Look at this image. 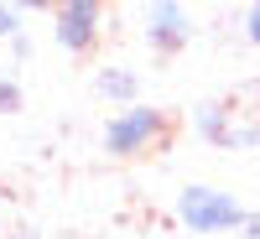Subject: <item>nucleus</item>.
<instances>
[{"mask_svg":"<svg viewBox=\"0 0 260 239\" xmlns=\"http://www.w3.org/2000/svg\"><path fill=\"white\" fill-rule=\"evenodd\" d=\"M245 203L234 198V192H224V187H208V182H187L182 192H177V224L187 229V234H198V239H208V234H234L245 224Z\"/></svg>","mask_w":260,"mask_h":239,"instance_id":"1","label":"nucleus"},{"mask_svg":"<svg viewBox=\"0 0 260 239\" xmlns=\"http://www.w3.org/2000/svg\"><path fill=\"white\" fill-rule=\"evenodd\" d=\"M167 141V115L156 110V104H141V99H130L120 104V110L104 120V151L120 161L130 156H146L151 146H161Z\"/></svg>","mask_w":260,"mask_h":239,"instance_id":"2","label":"nucleus"},{"mask_svg":"<svg viewBox=\"0 0 260 239\" xmlns=\"http://www.w3.org/2000/svg\"><path fill=\"white\" fill-rule=\"evenodd\" d=\"M52 16V42L62 52H94L99 37H104V0H57V6L47 11Z\"/></svg>","mask_w":260,"mask_h":239,"instance_id":"3","label":"nucleus"},{"mask_svg":"<svg viewBox=\"0 0 260 239\" xmlns=\"http://www.w3.org/2000/svg\"><path fill=\"white\" fill-rule=\"evenodd\" d=\"M146 42H151V52H182L187 42H192V11L182 6V0H151L146 6Z\"/></svg>","mask_w":260,"mask_h":239,"instance_id":"4","label":"nucleus"},{"mask_svg":"<svg viewBox=\"0 0 260 239\" xmlns=\"http://www.w3.org/2000/svg\"><path fill=\"white\" fill-rule=\"evenodd\" d=\"M94 89L110 99V104H130V99L141 94V78L130 73V68H99L94 73Z\"/></svg>","mask_w":260,"mask_h":239,"instance_id":"5","label":"nucleus"},{"mask_svg":"<svg viewBox=\"0 0 260 239\" xmlns=\"http://www.w3.org/2000/svg\"><path fill=\"white\" fill-rule=\"evenodd\" d=\"M229 125H234V110H224V104H198V110H192V130H198L203 141H213V146L229 141Z\"/></svg>","mask_w":260,"mask_h":239,"instance_id":"6","label":"nucleus"},{"mask_svg":"<svg viewBox=\"0 0 260 239\" xmlns=\"http://www.w3.org/2000/svg\"><path fill=\"white\" fill-rule=\"evenodd\" d=\"M21 26H26V11H16L11 0H0V42H16Z\"/></svg>","mask_w":260,"mask_h":239,"instance_id":"7","label":"nucleus"},{"mask_svg":"<svg viewBox=\"0 0 260 239\" xmlns=\"http://www.w3.org/2000/svg\"><path fill=\"white\" fill-rule=\"evenodd\" d=\"M21 110V83L11 73H0V115H16Z\"/></svg>","mask_w":260,"mask_h":239,"instance_id":"8","label":"nucleus"},{"mask_svg":"<svg viewBox=\"0 0 260 239\" xmlns=\"http://www.w3.org/2000/svg\"><path fill=\"white\" fill-rule=\"evenodd\" d=\"M245 42L260 52V0H250V11H245Z\"/></svg>","mask_w":260,"mask_h":239,"instance_id":"9","label":"nucleus"},{"mask_svg":"<svg viewBox=\"0 0 260 239\" xmlns=\"http://www.w3.org/2000/svg\"><path fill=\"white\" fill-rule=\"evenodd\" d=\"M234 234H240V239H260V213H245V224L234 229Z\"/></svg>","mask_w":260,"mask_h":239,"instance_id":"10","label":"nucleus"},{"mask_svg":"<svg viewBox=\"0 0 260 239\" xmlns=\"http://www.w3.org/2000/svg\"><path fill=\"white\" fill-rule=\"evenodd\" d=\"M11 6H16V11H52L57 0H11Z\"/></svg>","mask_w":260,"mask_h":239,"instance_id":"11","label":"nucleus"},{"mask_svg":"<svg viewBox=\"0 0 260 239\" xmlns=\"http://www.w3.org/2000/svg\"><path fill=\"white\" fill-rule=\"evenodd\" d=\"M0 239H42L37 229H11V234H0Z\"/></svg>","mask_w":260,"mask_h":239,"instance_id":"12","label":"nucleus"},{"mask_svg":"<svg viewBox=\"0 0 260 239\" xmlns=\"http://www.w3.org/2000/svg\"><path fill=\"white\" fill-rule=\"evenodd\" d=\"M208 239H240V234H208Z\"/></svg>","mask_w":260,"mask_h":239,"instance_id":"13","label":"nucleus"}]
</instances>
